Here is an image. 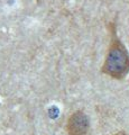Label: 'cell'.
Wrapping results in <instances>:
<instances>
[{"mask_svg": "<svg viewBox=\"0 0 129 135\" xmlns=\"http://www.w3.org/2000/svg\"><path fill=\"white\" fill-rule=\"evenodd\" d=\"M102 71L115 79H122L129 72V53L117 37L111 41Z\"/></svg>", "mask_w": 129, "mask_h": 135, "instance_id": "obj_1", "label": "cell"}, {"mask_svg": "<svg viewBox=\"0 0 129 135\" xmlns=\"http://www.w3.org/2000/svg\"><path fill=\"white\" fill-rule=\"evenodd\" d=\"M89 129V118L82 112L74 113L69 118L68 132L70 135H84Z\"/></svg>", "mask_w": 129, "mask_h": 135, "instance_id": "obj_2", "label": "cell"}, {"mask_svg": "<svg viewBox=\"0 0 129 135\" xmlns=\"http://www.w3.org/2000/svg\"><path fill=\"white\" fill-rule=\"evenodd\" d=\"M116 135H125L123 133H118V134H116Z\"/></svg>", "mask_w": 129, "mask_h": 135, "instance_id": "obj_3", "label": "cell"}]
</instances>
